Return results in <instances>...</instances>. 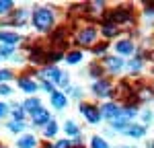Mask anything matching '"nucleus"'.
<instances>
[{
  "label": "nucleus",
  "mask_w": 154,
  "mask_h": 148,
  "mask_svg": "<svg viewBox=\"0 0 154 148\" xmlns=\"http://www.w3.org/2000/svg\"><path fill=\"white\" fill-rule=\"evenodd\" d=\"M105 66H107V70H109L111 74H115V72H119V70L123 68V62H121L119 56H105Z\"/></svg>",
  "instance_id": "7"
},
{
  "label": "nucleus",
  "mask_w": 154,
  "mask_h": 148,
  "mask_svg": "<svg viewBox=\"0 0 154 148\" xmlns=\"http://www.w3.org/2000/svg\"><path fill=\"white\" fill-rule=\"evenodd\" d=\"M23 128H25L23 122H11V123H8V130H12V132H21Z\"/></svg>",
  "instance_id": "23"
},
{
  "label": "nucleus",
  "mask_w": 154,
  "mask_h": 148,
  "mask_svg": "<svg viewBox=\"0 0 154 148\" xmlns=\"http://www.w3.org/2000/svg\"><path fill=\"white\" fill-rule=\"evenodd\" d=\"M11 54H12L11 45H0V56H11Z\"/></svg>",
  "instance_id": "26"
},
{
  "label": "nucleus",
  "mask_w": 154,
  "mask_h": 148,
  "mask_svg": "<svg viewBox=\"0 0 154 148\" xmlns=\"http://www.w3.org/2000/svg\"><path fill=\"white\" fill-rule=\"evenodd\" d=\"M54 21H56V14L48 6H41V8H37L33 12V25H35L39 31H49L54 27Z\"/></svg>",
  "instance_id": "1"
},
{
  "label": "nucleus",
  "mask_w": 154,
  "mask_h": 148,
  "mask_svg": "<svg viewBox=\"0 0 154 148\" xmlns=\"http://www.w3.org/2000/svg\"><path fill=\"white\" fill-rule=\"evenodd\" d=\"M80 60H82V51H70L66 56V62H70V64H78Z\"/></svg>",
  "instance_id": "20"
},
{
  "label": "nucleus",
  "mask_w": 154,
  "mask_h": 148,
  "mask_svg": "<svg viewBox=\"0 0 154 148\" xmlns=\"http://www.w3.org/2000/svg\"><path fill=\"white\" fill-rule=\"evenodd\" d=\"M148 148H154V142H150V144H148Z\"/></svg>",
  "instance_id": "33"
},
{
  "label": "nucleus",
  "mask_w": 154,
  "mask_h": 148,
  "mask_svg": "<svg viewBox=\"0 0 154 148\" xmlns=\"http://www.w3.org/2000/svg\"><path fill=\"white\" fill-rule=\"evenodd\" d=\"M121 148H128V146H121Z\"/></svg>",
  "instance_id": "34"
},
{
  "label": "nucleus",
  "mask_w": 154,
  "mask_h": 148,
  "mask_svg": "<svg viewBox=\"0 0 154 148\" xmlns=\"http://www.w3.org/2000/svg\"><path fill=\"white\" fill-rule=\"evenodd\" d=\"M19 39L21 37L17 35V33H11V31H0V45H14V43H19Z\"/></svg>",
  "instance_id": "9"
},
{
  "label": "nucleus",
  "mask_w": 154,
  "mask_h": 148,
  "mask_svg": "<svg viewBox=\"0 0 154 148\" xmlns=\"http://www.w3.org/2000/svg\"><path fill=\"white\" fill-rule=\"evenodd\" d=\"M19 86L23 88L25 93H35L37 91V82L31 80V78H27V76H21V78H19Z\"/></svg>",
  "instance_id": "11"
},
{
  "label": "nucleus",
  "mask_w": 154,
  "mask_h": 148,
  "mask_svg": "<svg viewBox=\"0 0 154 148\" xmlns=\"http://www.w3.org/2000/svg\"><path fill=\"white\" fill-rule=\"evenodd\" d=\"M123 132H125L128 136H131V138H142L146 130H144V125H134V123H130Z\"/></svg>",
  "instance_id": "13"
},
{
  "label": "nucleus",
  "mask_w": 154,
  "mask_h": 148,
  "mask_svg": "<svg viewBox=\"0 0 154 148\" xmlns=\"http://www.w3.org/2000/svg\"><path fill=\"white\" fill-rule=\"evenodd\" d=\"M78 109H80V113L86 117V122H88V123H99V122H101V111H99V107L91 105V103H80Z\"/></svg>",
  "instance_id": "3"
},
{
  "label": "nucleus",
  "mask_w": 154,
  "mask_h": 148,
  "mask_svg": "<svg viewBox=\"0 0 154 148\" xmlns=\"http://www.w3.org/2000/svg\"><path fill=\"white\" fill-rule=\"evenodd\" d=\"M105 49H107V45L103 43V45H95V48H93V51H95L97 56H103V54H105Z\"/></svg>",
  "instance_id": "27"
},
{
  "label": "nucleus",
  "mask_w": 154,
  "mask_h": 148,
  "mask_svg": "<svg viewBox=\"0 0 154 148\" xmlns=\"http://www.w3.org/2000/svg\"><path fill=\"white\" fill-rule=\"evenodd\" d=\"M134 49H136V45H134L131 39H121V41L115 43V51H117L119 56H131Z\"/></svg>",
  "instance_id": "5"
},
{
  "label": "nucleus",
  "mask_w": 154,
  "mask_h": 148,
  "mask_svg": "<svg viewBox=\"0 0 154 148\" xmlns=\"http://www.w3.org/2000/svg\"><path fill=\"white\" fill-rule=\"evenodd\" d=\"M101 29H103V35L105 37H113V35H117V25H111V23H103V27H101Z\"/></svg>",
  "instance_id": "15"
},
{
  "label": "nucleus",
  "mask_w": 154,
  "mask_h": 148,
  "mask_svg": "<svg viewBox=\"0 0 154 148\" xmlns=\"http://www.w3.org/2000/svg\"><path fill=\"white\" fill-rule=\"evenodd\" d=\"M39 107H41V101H39L37 97H31V99H27V101L23 103V109L29 111V113H33V111L39 109Z\"/></svg>",
  "instance_id": "14"
},
{
  "label": "nucleus",
  "mask_w": 154,
  "mask_h": 148,
  "mask_svg": "<svg viewBox=\"0 0 154 148\" xmlns=\"http://www.w3.org/2000/svg\"><path fill=\"white\" fill-rule=\"evenodd\" d=\"M150 117H152V113L150 111H144V122H150Z\"/></svg>",
  "instance_id": "32"
},
{
  "label": "nucleus",
  "mask_w": 154,
  "mask_h": 148,
  "mask_svg": "<svg viewBox=\"0 0 154 148\" xmlns=\"http://www.w3.org/2000/svg\"><path fill=\"white\" fill-rule=\"evenodd\" d=\"M91 74L101 78V74H103V68H101V66H97V64H93V66H91Z\"/></svg>",
  "instance_id": "25"
},
{
  "label": "nucleus",
  "mask_w": 154,
  "mask_h": 148,
  "mask_svg": "<svg viewBox=\"0 0 154 148\" xmlns=\"http://www.w3.org/2000/svg\"><path fill=\"white\" fill-rule=\"evenodd\" d=\"M12 6H14V2H11V0H0V14L12 12Z\"/></svg>",
  "instance_id": "19"
},
{
  "label": "nucleus",
  "mask_w": 154,
  "mask_h": 148,
  "mask_svg": "<svg viewBox=\"0 0 154 148\" xmlns=\"http://www.w3.org/2000/svg\"><path fill=\"white\" fill-rule=\"evenodd\" d=\"M119 113V107L115 103H105L103 107H101V117H107V119H115Z\"/></svg>",
  "instance_id": "8"
},
{
  "label": "nucleus",
  "mask_w": 154,
  "mask_h": 148,
  "mask_svg": "<svg viewBox=\"0 0 154 148\" xmlns=\"http://www.w3.org/2000/svg\"><path fill=\"white\" fill-rule=\"evenodd\" d=\"M17 146H19V148H35L37 146L35 136H31V134L21 136V138H19V142H17Z\"/></svg>",
  "instance_id": "12"
},
{
  "label": "nucleus",
  "mask_w": 154,
  "mask_h": 148,
  "mask_svg": "<svg viewBox=\"0 0 154 148\" xmlns=\"http://www.w3.org/2000/svg\"><path fill=\"white\" fill-rule=\"evenodd\" d=\"M0 93H2V95H11V88L6 85H0Z\"/></svg>",
  "instance_id": "31"
},
{
  "label": "nucleus",
  "mask_w": 154,
  "mask_h": 148,
  "mask_svg": "<svg viewBox=\"0 0 154 148\" xmlns=\"http://www.w3.org/2000/svg\"><path fill=\"white\" fill-rule=\"evenodd\" d=\"M64 130H66V134H70V136H78V132H80V130H78V125L72 122V119H68V122H66Z\"/></svg>",
  "instance_id": "16"
},
{
  "label": "nucleus",
  "mask_w": 154,
  "mask_h": 148,
  "mask_svg": "<svg viewBox=\"0 0 154 148\" xmlns=\"http://www.w3.org/2000/svg\"><path fill=\"white\" fill-rule=\"evenodd\" d=\"M8 113V107H6V103H0V117H4Z\"/></svg>",
  "instance_id": "30"
},
{
  "label": "nucleus",
  "mask_w": 154,
  "mask_h": 148,
  "mask_svg": "<svg viewBox=\"0 0 154 148\" xmlns=\"http://www.w3.org/2000/svg\"><path fill=\"white\" fill-rule=\"evenodd\" d=\"M8 78H12L11 70H0V80H8Z\"/></svg>",
  "instance_id": "28"
},
{
  "label": "nucleus",
  "mask_w": 154,
  "mask_h": 148,
  "mask_svg": "<svg viewBox=\"0 0 154 148\" xmlns=\"http://www.w3.org/2000/svg\"><path fill=\"white\" fill-rule=\"evenodd\" d=\"M93 93L99 95V97H109V95H113V91H111V82L105 80V78H99L95 85H93Z\"/></svg>",
  "instance_id": "4"
},
{
  "label": "nucleus",
  "mask_w": 154,
  "mask_h": 148,
  "mask_svg": "<svg viewBox=\"0 0 154 148\" xmlns=\"http://www.w3.org/2000/svg\"><path fill=\"white\" fill-rule=\"evenodd\" d=\"M66 103H68V99L64 93H58V91H54L51 93V105L56 107V109H64L66 107Z\"/></svg>",
  "instance_id": "10"
},
{
  "label": "nucleus",
  "mask_w": 154,
  "mask_h": 148,
  "mask_svg": "<svg viewBox=\"0 0 154 148\" xmlns=\"http://www.w3.org/2000/svg\"><path fill=\"white\" fill-rule=\"evenodd\" d=\"M140 68H142V58L138 56V58H134V60L130 62V70H134V72H138Z\"/></svg>",
  "instance_id": "21"
},
{
  "label": "nucleus",
  "mask_w": 154,
  "mask_h": 148,
  "mask_svg": "<svg viewBox=\"0 0 154 148\" xmlns=\"http://www.w3.org/2000/svg\"><path fill=\"white\" fill-rule=\"evenodd\" d=\"M12 117H14V122H23V117H25V109L23 107H14V111H12Z\"/></svg>",
  "instance_id": "22"
},
{
  "label": "nucleus",
  "mask_w": 154,
  "mask_h": 148,
  "mask_svg": "<svg viewBox=\"0 0 154 148\" xmlns=\"http://www.w3.org/2000/svg\"><path fill=\"white\" fill-rule=\"evenodd\" d=\"M91 146H93V148H109V144L105 142V138H101V136H93Z\"/></svg>",
  "instance_id": "18"
},
{
  "label": "nucleus",
  "mask_w": 154,
  "mask_h": 148,
  "mask_svg": "<svg viewBox=\"0 0 154 148\" xmlns=\"http://www.w3.org/2000/svg\"><path fill=\"white\" fill-rule=\"evenodd\" d=\"M54 148H70V140H66V138H64V140H60Z\"/></svg>",
  "instance_id": "29"
},
{
  "label": "nucleus",
  "mask_w": 154,
  "mask_h": 148,
  "mask_svg": "<svg viewBox=\"0 0 154 148\" xmlns=\"http://www.w3.org/2000/svg\"><path fill=\"white\" fill-rule=\"evenodd\" d=\"M41 86H43L48 93H54V82H51V80H45V78H41Z\"/></svg>",
  "instance_id": "24"
},
{
  "label": "nucleus",
  "mask_w": 154,
  "mask_h": 148,
  "mask_svg": "<svg viewBox=\"0 0 154 148\" xmlns=\"http://www.w3.org/2000/svg\"><path fill=\"white\" fill-rule=\"evenodd\" d=\"M43 132H45V136H48V138H54V136H56V132H58V123L51 119V122L45 125V130H43Z\"/></svg>",
  "instance_id": "17"
},
{
  "label": "nucleus",
  "mask_w": 154,
  "mask_h": 148,
  "mask_svg": "<svg viewBox=\"0 0 154 148\" xmlns=\"http://www.w3.org/2000/svg\"><path fill=\"white\" fill-rule=\"evenodd\" d=\"M97 37H99V35H97L95 27H82V29L78 31L76 39H78V43H80L82 48H91V45H95Z\"/></svg>",
  "instance_id": "2"
},
{
  "label": "nucleus",
  "mask_w": 154,
  "mask_h": 148,
  "mask_svg": "<svg viewBox=\"0 0 154 148\" xmlns=\"http://www.w3.org/2000/svg\"><path fill=\"white\" fill-rule=\"evenodd\" d=\"M31 117H33V123L35 125H48L51 122V117H49V111H45L43 107H39L31 113Z\"/></svg>",
  "instance_id": "6"
}]
</instances>
